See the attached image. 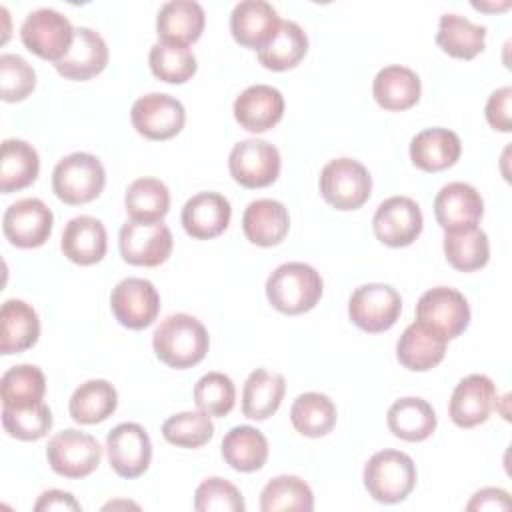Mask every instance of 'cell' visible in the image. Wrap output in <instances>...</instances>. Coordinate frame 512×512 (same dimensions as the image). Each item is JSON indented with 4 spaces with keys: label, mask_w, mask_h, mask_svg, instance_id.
Listing matches in <instances>:
<instances>
[{
    "label": "cell",
    "mask_w": 512,
    "mask_h": 512,
    "mask_svg": "<svg viewBox=\"0 0 512 512\" xmlns=\"http://www.w3.org/2000/svg\"><path fill=\"white\" fill-rule=\"evenodd\" d=\"M156 356L170 368L184 370L204 360L210 338L204 324L184 312L166 316L152 336Z\"/></svg>",
    "instance_id": "6da1fadb"
},
{
    "label": "cell",
    "mask_w": 512,
    "mask_h": 512,
    "mask_svg": "<svg viewBox=\"0 0 512 512\" xmlns=\"http://www.w3.org/2000/svg\"><path fill=\"white\" fill-rule=\"evenodd\" d=\"M324 290L320 274L304 262L280 264L266 280L268 302L282 314H304L312 310Z\"/></svg>",
    "instance_id": "7a4b0ae2"
},
{
    "label": "cell",
    "mask_w": 512,
    "mask_h": 512,
    "mask_svg": "<svg viewBox=\"0 0 512 512\" xmlns=\"http://www.w3.org/2000/svg\"><path fill=\"white\" fill-rule=\"evenodd\" d=\"M364 486L376 502H402L416 486V466L400 450H380L364 466Z\"/></svg>",
    "instance_id": "3957f363"
},
{
    "label": "cell",
    "mask_w": 512,
    "mask_h": 512,
    "mask_svg": "<svg viewBox=\"0 0 512 512\" xmlns=\"http://www.w3.org/2000/svg\"><path fill=\"white\" fill-rule=\"evenodd\" d=\"M106 184L102 162L88 152L64 156L52 172V190L64 204L80 206L100 196Z\"/></svg>",
    "instance_id": "277c9868"
},
{
    "label": "cell",
    "mask_w": 512,
    "mask_h": 512,
    "mask_svg": "<svg viewBox=\"0 0 512 512\" xmlns=\"http://www.w3.org/2000/svg\"><path fill=\"white\" fill-rule=\"evenodd\" d=\"M320 194L336 210H356L372 194V176L352 158L330 160L320 172Z\"/></svg>",
    "instance_id": "5b68a950"
},
{
    "label": "cell",
    "mask_w": 512,
    "mask_h": 512,
    "mask_svg": "<svg viewBox=\"0 0 512 512\" xmlns=\"http://www.w3.org/2000/svg\"><path fill=\"white\" fill-rule=\"evenodd\" d=\"M74 32L76 28L70 20L54 8L32 10L20 26L22 44L32 54L52 60L54 64L68 54L74 42Z\"/></svg>",
    "instance_id": "8992f818"
},
{
    "label": "cell",
    "mask_w": 512,
    "mask_h": 512,
    "mask_svg": "<svg viewBox=\"0 0 512 512\" xmlns=\"http://www.w3.org/2000/svg\"><path fill=\"white\" fill-rule=\"evenodd\" d=\"M402 312V298L390 284H362L348 300L350 320L364 332L378 334L390 330Z\"/></svg>",
    "instance_id": "52a82bcc"
},
{
    "label": "cell",
    "mask_w": 512,
    "mask_h": 512,
    "mask_svg": "<svg viewBox=\"0 0 512 512\" xmlns=\"http://www.w3.org/2000/svg\"><path fill=\"white\" fill-rule=\"evenodd\" d=\"M46 460L56 474L76 480L98 468L102 448L94 436L68 428L50 438L46 446Z\"/></svg>",
    "instance_id": "ba28073f"
},
{
    "label": "cell",
    "mask_w": 512,
    "mask_h": 512,
    "mask_svg": "<svg viewBox=\"0 0 512 512\" xmlns=\"http://www.w3.org/2000/svg\"><path fill=\"white\" fill-rule=\"evenodd\" d=\"M122 258L132 266H160L168 260L174 238L162 222H124L118 232Z\"/></svg>",
    "instance_id": "9c48e42d"
},
{
    "label": "cell",
    "mask_w": 512,
    "mask_h": 512,
    "mask_svg": "<svg viewBox=\"0 0 512 512\" xmlns=\"http://www.w3.org/2000/svg\"><path fill=\"white\" fill-rule=\"evenodd\" d=\"M416 320L450 340L466 330L470 322V306L458 290L436 286L420 296L416 304Z\"/></svg>",
    "instance_id": "30bf717a"
},
{
    "label": "cell",
    "mask_w": 512,
    "mask_h": 512,
    "mask_svg": "<svg viewBox=\"0 0 512 512\" xmlns=\"http://www.w3.org/2000/svg\"><path fill=\"white\" fill-rule=\"evenodd\" d=\"M132 126L148 140H170L186 122V110L180 100L164 92L140 96L130 110Z\"/></svg>",
    "instance_id": "8fae6325"
},
{
    "label": "cell",
    "mask_w": 512,
    "mask_h": 512,
    "mask_svg": "<svg viewBox=\"0 0 512 512\" xmlns=\"http://www.w3.org/2000/svg\"><path fill=\"white\" fill-rule=\"evenodd\" d=\"M228 168L240 186L264 188L280 174V152L266 140L248 138L234 144L228 156Z\"/></svg>",
    "instance_id": "7c38bea8"
},
{
    "label": "cell",
    "mask_w": 512,
    "mask_h": 512,
    "mask_svg": "<svg viewBox=\"0 0 512 512\" xmlns=\"http://www.w3.org/2000/svg\"><path fill=\"white\" fill-rule=\"evenodd\" d=\"M110 308L122 326L142 330L158 318L160 294L150 280L128 276L112 288Z\"/></svg>",
    "instance_id": "4fadbf2b"
},
{
    "label": "cell",
    "mask_w": 512,
    "mask_h": 512,
    "mask_svg": "<svg viewBox=\"0 0 512 512\" xmlns=\"http://www.w3.org/2000/svg\"><path fill=\"white\" fill-rule=\"evenodd\" d=\"M422 224L420 206L408 196L386 198L380 202L372 218L376 238L390 248L410 246L420 236Z\"/></svg>",
    "instance_id": "5bb4252c"
},
{
    "label": "cell",
    "mask_w": 512,
    "mask_h": 512,
    "mask_svg": "<svg viewBox=\"0 0 512 512\" xmlns=\"http://www.w3.org/2000/svg\"><path fill=\"white\" fill-rule=\"evenodd\" d=\"M54 226L52 210L38 198H22L10 204L2 218V230L6 240L18 248L42 246Z\"/></svg>",
    "instance_id": "9a60e30c"
},
{
    "label": "cell",
    "mask_w": 512,
    "mask_h": 512,
    "mask_svg": "<svg viewBox=\"0 0 512 512\" xmlns=\"http://www.w3.org/2000/svg\"><path fill=\"white\" fill-rule=\"evenodd\" d=\"M108 460L122 478L142 476L152 460V444L148 432L136 422H122L106 436Z\"/></svg>",
    "instance_id": "2e32d148"
},
{
    "label": "cell",
    "mask_w": 512,
    "mask_h": 512,
    "mask_svg": "<svg viewBox=\"0 0 512 512\" xmlns=\"http://www.w3.org/2000/svg\"><path fill=\"white\" fill-rule=\"evenodd\" d=\"M496 402L498 392L494 382L484 374H470L456 384L450 396L448 414L456 426L474 428L488 420Z\"/></svg>",
    "instance_id": "e0dca14e"
},
{
    "label": "cell",
    "mask_w": 512,
    "mask_h": 512,
    "mask_svg": "<svg viewBox=\"0 0 512 512\" xmlns=\"http://www.w3.org/2000/svg\"><path fill=\"white\" fill-rule=\"evenodd\" d=\"M484 214L480 192L466 182H450L434 198V216L444 232H458L478 226Z\"/></svg>",
    "instance_id": "ac0fdd59"
},
{
    "label": "cell",
    "mask_w": 512,
    "mask_h": 512,
    "mask_svg": "<svg viewBox=\"0 0 512 512\" xmlns=\"http://www.w3.org/2000/svg\"><path fill=\"white\" fill-rule=\"evenodd\" d=\"M280 22L272 4L264 0H242L232 8L230 32L240 46L260 50L274 38Z\"/></svg>",
    "instance_id": "d6986e66"
},
{
    "label": "cell",
    "mask_w": 512,
    "mask_h": 512,
    "mask_svg": "<svg viewBox=\"0 0 512 512\" xmlns=\"http://www.w3.org/2000/svg\"><path fill=\"white\" fill-rule=\"evenodd\" d=\"M284 116V96L268 84H254L234 100L236 122L254 134L274 128Z\"/></svg>",
    "instance_id": "ffe728a7"
},
{
    "label": "cell",
    "mask_w": 512,
    "mask_h": 512,
    "mask_svg": "<svg viewBox=\"0 0 512 512\" xmlns=\"http://www.w3.org/2000/svg\"><path fill=\"white\" fill-rule=\"evenodd\" d=\"M108 58H110V52L104 38L92 28L80 26L74 32V42L68 54L62 60H58L54 66L60 76L68 80L84 82L100 74L106 68Z\"/></svg>",
    "instance_id": "44dd1931"
},
{
    "label": "cell",
    "mask_w": 512,
    "mask_h": 512,
    "mask_svg": "<svg viewBox=\"0 0 512 512\" xmlns=\"http://www.w3.org/2000/svg\"><path fill=\"white\" fill-rule=\"evenodd\" d=\"M230 202L218 192H198L182 208V226L196 240L220 236L230 224Z\"/></svg>",
    "instance_id": "7402d4cb"
},
{
    "label": "cell",
    "mask_w": 512,
    "mask_h": 512,
    "mask_svg": "<svg viewBox=\"0 0 512 512\" xmlns=\"http://www.w3.org/2000/svg\"><path fill=\"white\" fill-rule=\"evenodd\" d=\"M204 8L194 0L164 2L156 16V32L160 42L174 46L194 44L204 30Z\"/></svg>",
    "instance_id": "603a6c76"
},
{
    "label": "cell",
    "mask_w": 512,
    "mask_h": 512,
    "mask_svg": "<svg viewBox=\"0 0 512 512\" xmlns=\"http://www.w3.org/2000/svg\"><path fill=\"white\" fill-rule=\"evenodd\" d=\"M446 342L448 340L442 334L416 320L400 334L396 358L408 370L426 372L444 360Z\"/></svg>",
    "instance_id": "cb8c5ba5"
},
{
    "label": "cell",
    "mask_w": 512,
    "mask_h": 512,
    "mask_svg": "<svg viewBox=\"0 0 512 512\" xmlns=\"http://www.w3.org/2000/svg\"><path fill=\"white\" fill-rule=\"evenodd\" d=\"M60 248L64 256L80 266H90L106 256L108 236L104 224L94 216H76L68 220L62 232Z\"/></svg>",
    "instance_id": "d4e9b609"
},
{
    "label": "cell",
    "mask_w": 512,
    "mask_h": 512,
    "mask_svg": "<svg viewBox=\"0 0 512 512\" xmlns=\"http://www.w3.org/2000/svg\"><path fill=\"white\" fill-rule=\"evenodd\" d=\"M244 236L256 246H276L290 230V216L282 202L272 198H258L250 202L242 216Z\"/></svg>",
    "instance_id": "484cf974"
},
{
    "label": "cell",
    "mask_w": 512,
    "mask_h": 512,
    "mask_svg": "<svg viewBox=\"0 0 512 512\" xmlns=\"http://www.w3.org/2000/svg\"><path fill=\"white\" fill-rule=\"evenodd\" d=\"M460 152V138L448 128H426L410 142V160L424 172H440L454 166Z\"/></svg>",
    "instance_id": "4316f807"
},
{
    "label": "cell",
    "mask_w": 512,
    "mask_h": 512,
    "mask_svg": "<svg viewBox=\"0 0 512 512\" xmlns=\"http://www.w3.org/2000/svg\"><path fill=\"white\" fill-rule=\"evenodd\" d=\"M40 336V320L36 310L24 302L10 298L0 310V352L4 356L32 348Z\"/></svg>",
    "instance_id": "83f0119b"
},
{
    "label": "cell",
    "mask_w": 512,
    "mask_h": 512,
    "mask_svg": "<svg viewBox=\"0 0 512 512\" xmlns=\"http://www.w3.org/2000/svg\"><path fill=\"white\" fill-rule=\"evenodd\" d=\"M420 78L414 70L392 64L384 66L372 82V94L378 106L392 112H402L412 108L420 100Z\"/></svg>",
    "instance_id": "f1b7e54d"
},
{
    "label": "cell",
    "mask_w": 512,
    "mask_h": 512,
    "mask_svg": "<svg viewBox=\"0 0 512 512\" xmlns=\"http://www.w3.org/2000/svg\"><path fill=\"white\" fill-rule=\"evenodd\" d=\"M286 380L278 372L256 368L242 388V414L250 420L270 418L282 404Z\"/></svg>",
    "instance_id": "f546056e"
},
{
    "label": "cell",
    "mask_w": 512,
    "mask_h": 512,
    "mask_svg": "<svg viewBox=\"0 0 512 512\" xmlns=\"http://www.w3.org/2000/svg\"><path fill=\"white\" fill-rule=\"evenodd\" d=\"M386 422L390 432L406 442H422L430 438L438 424L434 408L426 400L416 396L396 400L388 408Z\"/></svg>",
    "instance_id": "4dcf8cb0"
},
{
    "label": "cell",
    "mask_w": 512,
    "mask_h": 512,
    "mask_svg": "<svg viewBox=\"0 0 512 512\" xmlns=\"http://www.w3.org/2000/svg\"><path fill=\"white\" fill-rule=\"evenodd\" d=\"M40 172V158L32 144L8 138L2 142L0 154V190L4 194L30 186Z\"/></svg>",
    "instance_id": "1f68e13d"
},
{
    "label": "cell",
    "mask_w": 512,
    "mask_h": 512,
    "mask_svg": "<svg viewBox=\"0 0 512 512\" xmlns=\"http://www.w3.org/2000/svg\"><path fill=\"white\" fill-rule=\"evenodd\" d=\"M224 462L238 472L260 470L268 460V440L254 426H234L220 446Z\"/></svg>",
    "instance_id": "d6a6232c"
},
{
    "label": "cell",
    "mask_w": 512,
    "mask_h": 512,
    "mask_svg": "<svg viewBox=\"0 0 512 512\" xmlns=\"http://www.w3.org/2000/svg\"><path fill=\"white\" fill-rule=\"evenodd\" d=\"M436 44L452 58L472 60L486 46V28L458 14H442Z\"/></svg>",
    "instance_id": "836d02e7"
},
{
    "label": "cell",
    "mask_w": 512,
    "mask_h": 512,
    "mask_svg": "<svg viewBox=\"0 0 512 512\" xmlns=\"http://www.w3.org/2000/svg\"><path fill=\"white\" fill-rule=\"evenodd\" d=\"M118 392L108 380H88L80 384L68 402V412L78 424H98L114 414Z\"/></svg>",
    "instance_id": "e575fe53"
},
{
    "label": "cell",
    "mask_w": 512,
    "mask_h": 512,
    "mask_svg": "<svg viewBox=\"0 0 512 512\" xmlns=\"http://www.w3.org/2000/svg\"><path fill=\"white\" fill-rule=\"evenodd\" d=\"M308 52V36L294 20H282L274 38L258 50V60L268 70L294 68Z\"/></svg>",
    "instance_id": "d590c367"
},
{
    "label": "cell",
    "mask_w": 512,
    "mask_h": 512,
    "mask_svg": "<svg viewBox=\"0 0 512 512\" xmlns=\"http://www.w3.org/2000/svg\"><path fill=\"white\" fill-rule=\"evenodd\" d=\"M124 206L130 220L162 222L170 210V192L158 178H136L126 188Z\"/></svg>",
    "instance_id": "8d00e7d4"
},
{
    "label": "cell",
    "mask_w": 512,
    "mask_h": 512,
    "mask_svg": "<svg viewBox=\"0 0 512 512\" xmlns=\"http://www.w3.org/2000/svg\"><path fill=\"white\" fill-rule=\"evenodd\" d=\"M336 406L334 402L320 392L300 394L290 408V422L302 436L320 438L332 432L336 426Z\"/></svg>",
    "instance_id": "74e56055"
},
{
    "label": "cell",
    "mask_w": 512,
    "mask_h": 512,
    "mask_svg": "<svg viewBox=\"0 0 512 512\" xmlns=\"http://www.w3.org/2000/svg\"><path fill=\"white\" fill-rule=\"evenodd\" d=\"M444 254L452 268L460 272H474L488 264L490 244L484 230L478 226L444 234Z\"/></svg>",
    "instance_id": "f35d334b"
},
{
    "label": "cell",
    "mask_w": 512,
    "mask_h": 512,
    "mask_svg": "<svg viewBox=\"0 0 512 512\" xmlns=\"http://www.w3.org/2000/svg\"><path fill=\"white\" fill-rule=\"evenodd\" d=\"M44 392L46 376L34 364L12 366L0 378L2 406H30L42 402Z\"/></svg>",
    "instance_id": "ab89813d"
},
{
    "label": "cell",
    "mask_w": 512,
    "mask_h": 512,
    "mask_svg": "<svg viewBox=\"0 0 512 512\" xmlns=\"http://www.w3.org/2000/svg\"><path fill=\"white\" fill-rule=\"evenodd\" d=\"M314 508V494L310 486L292 474H282L272 478L260 494L262 512H282L300 510L310 512Z\"/></svg>",
    "instance_id": "60d3db41"
},
{
    "label": "cell",
    "mask_w": 512,
    "mask_h": 512,
    "mask_svg": "<svg viewBox=\"0 0 512 512\" xmlns=\"http://www.w3.org/2000/svg\"><path fill=\"white\" fill-rule=\"evenodd\" d=\"M152 74L168 84H184L196 74L198 62L188 46H174L158 42L148 54Z\"/></svg>",
    "instance_id": "b9f144b4"
},
{
    "label": "cell",
    "mask_w": 512,
    "mask_h": 512,
    "mask_svg": "<svg viewBox=\"0 0 512 512\" xmlns=\"http://www.w3.org/2000/svg\"><path fill=\"white\" fill-rule=\"evenodd\" d=\"M2 426L12 438L34 442L50 432L52 412L44 402L30 406H2Z\"/></svg>",
    "instance_id": "7bdbcfd3"
},
{
    "label": "cell",
    "mask_w": 512,
    "mask_h": 512,
    "mask_svg": "<svg viewBox=\"0 0 512 512\" xmlns=\"http://www.w3.org/2000/svg\"><path fill=\"white\" fill-rule=\"evenodd\" d=\"M166 442L180 448H200L214 436V424L204 412H178L162 424Z\"/></svg>",
    "instance_id": "ee69618b"
},
{
    "label": "cell",
    "mask_w": 512,
    "mask_h": 512,
    "mask_svg": "<svg viewBox=\"0 0 512 512\" xmlns=\"http://www.w3.org/2000/svg\"><path fill=\"white\" fill-rule=\"evenodd\" d=\"M194 404L208 416H226L236 404V386L222 372L204 374L194 386Z\"/></svg>",
    "instance_id": "f6af8a7d"
},
{
    "label": "cell",
    "mask_w": 512,
    "mask_h": 512,
    "mask_svg": "<svg viewBox=\"0 0 512 512\" xmlns=\"http://www.w3.org/2000/svg\"><path fill=\"white\" fill-rule=\"evenodd\" d=\"M194 508L198 512H244L246 504L232 482L212 476L196 488Z\"/></svg>",
    "instance_id": "bcb514c9"
},
{
    "label": "cell",
    "mask_w": 512,
    "mask_h": 512,
    "mask_svg": "<svg viewBox=\"0 0 512 512\" xmlns=\"http://www.w3.org/2000/svg\"><path fill=\"white\" fill-rule=\"evenodd\" d=\"M36 86L34 68L18 54L0 56V96L4 102L24 100Z\"/></svg>",
    "instance_id": "7dc6e473"
},
{
    "label": "cell",
    "mask_w": 512,
    "mask_h": 512,
    "mask_svg": "<svg viewBox=\"0 0 512 512\" xmlns=\"http://www.w3.org/2000/svg\"><path fill=\"white\" fill-rule=\"evenodd\" d=\"M510 102H512V88L502 86L490 94L486 102V120L494 130L510 132L512 118H510Z\"/></svg>",
    "instance_id": "c3c4849f"
},
{
    "label": "cell",
    "mask_w": 512,
    "mask_h": 512,
    "mask_svg": "<svg viewBox=\"0 0 512 512\" xmlns=\"http://www.w3.org/2000/svg\"><path fill=\"white\" fill-rule=\"evenodd\" d=\"M466 510H510V496L502 488H484L472 496Z\"/></svg>",
    "instance_id": "681fc988"
},
{
    "label": "cell",
    "mask_w": 512,
    "mask_h": 512,
    "mask_svg": "<svg viewBox=\"0 0 512 512\" xmlns=\"http://www.w3.org/2000/svg\"><path fill=\"white\" fill-rule=\"evenodd\" d=\"M36 512H50V510H80V504L70 492L64 490H46L40 494L38 502L34 504Z\"/></svg>",
    "instance_id": "f907efd6"
}]
</instances>
